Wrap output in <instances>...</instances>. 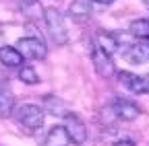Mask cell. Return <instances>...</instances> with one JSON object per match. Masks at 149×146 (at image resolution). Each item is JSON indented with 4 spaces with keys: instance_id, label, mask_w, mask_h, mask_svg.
Here are the masks:
<instances>
[{
    "instance_id": "obj_6",
    "label": "cell",
    "mask_w": 149,
    "mask_h": 146,
    "mask_svg": "<svg viewBox=\"0 0 149 146\" xmlns=\"http://www.w3.org/2000/svg\"><path fill=\"white\" fill-rule=\"evenodd\" d=\"M93 14V2L91 0H72L70 6H68V16L79 23V25H85Z\"/></svg>"
},
{
    "instance_id": "obj_15",
    "label": "cell",
    "mask_w": 149,
    "mask_h": 146,
    "mask_svg": "<svg viewBox=\"0 0 149 146\" xmlns=\"http://www.w3.org/2000/svg\"><path fill=\"white\" fill-rule=\"evenodd\" d=\"M128 33L137 39L149 41V19H135L128 25Z\"/></svg>"
},
{
    "instance_id": "obj_20",
    "label": "cell",
    "mask_w": 149,
    "mask_h": 146,
    "mask_svg": "<svg viewBox=\"0 0 149 146\" xmlns=\"http://www.w3.org/2000/svg\"><path fill=\"white\" fill-rule=\"evenodd\" d=\"M143 80H145V86H147V90H149V74H145Z\"/></svg>"
},
{
    "instance_id": "obj_9",
    "label": "cell",
    "mask_w": 149,
    "mask_h": 146,
    "mask_svg": "<svg viewBox=\"0 0 149 146\" xmlns=\"http://www.w3.org/2000/svg\"><path fill=\"white\" fill-rule=\"evenodd\" d=\"M118 80L130 90V93H135V95H145V93H149L147 86H145L143 76H137V74H133V72H126V70L118 72Z\"/></svg>"
},
{
    "instance_id": "obj_21",
    "label": "cell",
    "mask_w": 149,
    "mask_h": 146,
    "mask_svg": "<svg viewBox=\"0 0 149 146\" xmlns=\"http://www.w3.org/2000/svg\"><path fill=\"white\" fill-rule=\"evenodd\" d=\"M143 2H145V4H147V6H149V0H143Z\"/></svg>"
},
{
    "instance_id": "obj_7",
    "label": "cell",
    "mask_w": 149,
    "mask_h": 146,
    "mask_svg": "<svg viewBox=\"0 0 149 146\" xmlns=\"http://www.w3.org/2000/svg\"><path fill=\"white\" fill-rule=\"evenodd\" d=\"M122 56L133 62V64H143V62H149V41L145 39H139L135 43L126 45V49L122 51Z\"/></svg>"
},
{
    "instance_id": "obj_19",
    "label": "cell",
    "mask_w": 149,
    "mask_h": 146,
    "mask_svg": "<svg viewBox=\"0 0 149 146\" xmlns=\"http://www.w3.org/2000/svg\"><path fill=\"white\" fill-rule=\"evenodd\" d=\"M91 2H100V4H110L112 0H91Z\"/></svg>"
},
{
    "instance_id": "obj_12",
    "label": "cell",
    "mask_w": 149,
    "mask_h": 146,
    "mask_svg": "<svg viewBox=\"0 0 149 146\" xmlns=\"http://www.w3.org/2000/svg\"><path fill=\"white\" fill-rule=\"evenodd\" d=\"M0 64L6 68H19V66H23V56L17 51V47L2 45L0 47Z\"/></svg>"
},
{
    "instance_id": "obj_11",
    "label": "cell",
    "mask_w": 149,
    "mask_h": 146,
    "mask_svg": "<svg viewBox=\"0 0 149 146\" xmlns=\"http://www.w3.org/2000/svg\"><path fill=\"white\" fill-rule=\"evenodd\" d=\"M15 105H17V101H15L13 90L6 84H0V117L2 119L10 117L15 111Z\"/></svg>"
},
{
    "instance_id": "obj_1",
    "label": "cell",
    "mask_w": 149,
    "mask_h": 146,
    "mask_svg": "<svg viewBox=\"0 0 149 146\" xmlns=\"http://www.w3.org/2000/svg\"><path fill=\"white\" fill-rule=\"evenodd\" d=\"M44 21L48 27V33L56 45H66L68 43V31H66V23H64V14L56 8L50 6L44 10Z\"/></svg>"
},
{
    "instance_id": "obj_2",
    "label": "cell",
    "mask_w": 149,
    "mask_h": 146,
    "mask_svg": "<svg viewBox=\"0 0 149 146\" xmlns=\"http://www.w3.org/2000/svg\"><path fill=\"white\" fill-rule=\"evenodd\" d=\"M13 113H15L17 123L21 125V127H25L27 132H35V130H40V127L44 125L46 113H44V109H42L40 105L25 103V105H21V107H17Z\"/></svg>"
},
{
    "instance_id": "obj_22",
    "label": "cell",
    "mask_w": 149,
    "mask_h": 146,
    "mask_svg": "<svg viewBox=\"0 0 149 146\" xmlns=\"http://www.w3.org/2000/svg\"><path fill=\"white\" fill-rule=\"evenodd\" d=\"M112 2H114V0H112Z\"/></svg>"
},
{
    "instance_id": "obj_5",
    "label": "cell",
    "mask_w": 149,
    "mask_h": 146,
    "mask_svg": "<svg viewBox=\"0 0 149 146\" xmlns=\"http://www.w3.org/2000/svg\"><path fill=\"white\" fill-rule=\"evenodd\" d=\"M91 62H93V68H95L97 76H102V78H112V76L116 74V66H114L112 56H108L106 51H102L97 45L91 49Z\"/></svg>"
},
{
    "instance_id": "obj_10",
    "label": "cell",
    "mask_w": 149,
    "mask_h": 146,
    "mask_svg": "<svg viewBox=\"0 0 149 146\" xmlns=\"http://www.w3.org/2000/svg\"><path fill=\"white\" fill-rule=\"evenodd\" d=\"M44 113H50L54 117H64L68 113V105L66 101H62L60 97H54V95H46L44 97Z\"/></svg>"
},
{
    "instance_id": "obj_8",
    "label": "cell",
    "mask_w": 149,
    "mask_h": 146,
    "mask_svg": "<svg viewBox=\"0 0 149 146\" xmlns=\"http://www.w3.org/2000/svg\"><path fill=\"white\" fill-rule=\"evenodd\" d=\"M110 107H112V111H114V115L118 119H122V121H135L141 115V109L135 103L126 101V99H116Z\"/></svg>"
},
{
    "instance_id": "obj_13",
    "label": "cell",
    "mask_w": 149,
    "mask_h": 146,
    "mask_svg": "<svg viewBox=\"0 0 149 146\" xmlns=\"http://www.w3.org/2000/svg\"><path fill=\"white\" fill-rule=\"evenodd\" d=\"M95 39H97V47H100L102 51H106L108 56L116 53V51H118V47H120V43H118V37H116L114 33H106V31H100Z\"/></svg>"
},
{
    "instance_id": "obj_14",
    "label": "cell",
    "mask_w": 149,
    "mask_h": 146,
    "mask_svg": "<svg viewBox=\"0 0 149 146\" xmlns=\"http://www.w3.org/2000/svg\"><path fill=\"white\" fill-rule=\"evenodd\" d=\"M44 146H70V140H68V136H66V132H64V127H62V125L50 127Z\"/></svg>"
},
{
    "instance_id": "obj_17",
    "label": "cell",
    "mask_w": 149,
    "mask_h": 146,
    "mask_svg": "<svg viewBox=\"0 0 149 146\" xmlns=\"http://www.w3.org/2000/svg\"><path fill=\"white\" fill-rule=\"evenodd\" d=\"M19 78H21L25 84H37L40 82V76L31 66H19Z\"/></svg>"
},
{
    "instance_id": "obj_4",
    "label": "cell",
    "mask_w": 149,
    "mask_h": 146,
    "mask_svg": "<svg viewBox=\"0 0 149 146\" xmlns=\"http://www.w3.org/2000/svg\"><path fill=\"white\" fill-rule=\"evenodd\" d=\"M62 127H64V132H66V136H68V140H70L72 144L83 146V144L87 142V125L83 123V119H81L77 113L68 111V113L64 115Z\"/></svg>"
},
{
    "instance_id": "obj_18",
    "label": "cell",
    "mask_w": 149,
    "mask_h": 146,
    "mask_svg": "<svg viewBox=\"0 0 149 146\" xmlns=\"http://www.w3.org/2000/svg\"><path fill=\"white\" fill-rule=\"evenodd\" d=\"M112 146H137V144H135L133 140H128V138H122V140H116Z\"/></svg>"
},
{
    "instance_id": "obj_16",
    "label": "cell",
    "mask_w": 149,
    "mask_h": 146,
    "mask_svg": "<svg viewBox=\"0 0 149 146\" xmlns=\"http://www.w3.org/2000/svg\"><path fill=\"white\" fill-rule=\"evenodd\" d=\"M21 10H23L25 16H29V19H35V21L44 19V8L40 4V0H25L21 4Z\"/></svg>"
},
{
    "instance_id": "obj_3",
    "label": "cell",
    "mask_w": 149,
    "mask_h": 146,
    "mask_svg": "<svg viewBox=\"0 0 149 146\" xmlns=\"http://www.w3.org/2000/svg\"><path fill=\"white\" fill-rule=\"evenodd\" d=\"M15 47L27 60H44L48 56V47L42 37H21Z\"/></svg>"
}]
</instances>
